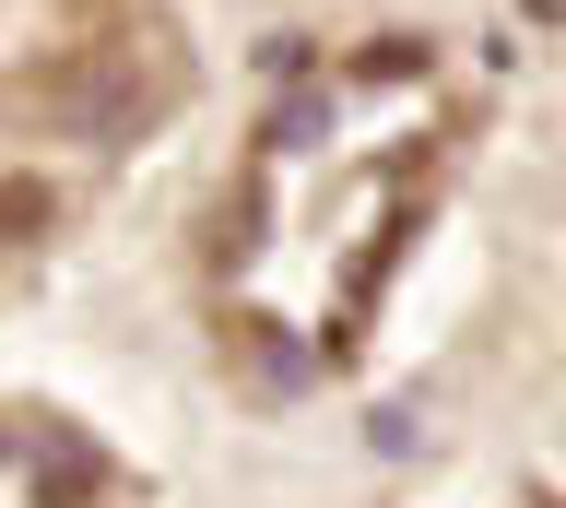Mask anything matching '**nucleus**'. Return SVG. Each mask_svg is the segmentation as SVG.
<instances>
[{
  "mask_svg": "<svg viewBox=\"0 0 566 508\" xmlns=\"http://www.w3.org/2000/svg\"><path fill=\"white\" fill-rule=\"evenodd\" d=\"M48 107H60L83 143H142V118H154V83H142L130 60H71V72L48 83Z\"/></svg>",
  "mask_w": 566,
  "mask_h": 508,
  "instance_id": "1",
  "label": "nucleus"
},
{
  "mask_svg": "<svg viewBox=\"0 0 566 508\" xmlns=\"http://www.w3.org/2000/svg\"><path fill=\"white\" fill-rule=\"evenodd\" d=\"M12 462H24V497H60V508L106 485V449L95 437H60V414H35V402L12 414Z\"/></svg>",
  "mask_w": 566,
  "mask_h": 508,
  "instance_id": "2",
  "label": "nucleus"
},
{
  "mask_svg": "<svg viewBox=\"0 0 566 508\" xmlns=\"http://www.w3.org/2000/svg\"><path fill=\"white\" fill-rule=\"evenodd\" d=\"M12 237H24V249H35V237H48V178H35V166H24V178H12Z\"/></svg>",
  "mask_w": 566,
  "mask_h": 508,
  "instance_id": "3",
  "label": "nucleus"
},
{
  "mask_svg": "<svg viewBox=\"0 0 566 508\" xmlns=\"http://www.w3.org/2000/svg\"><path fill=\"white\" fill-rule=\"evenodd\" d=\"M520 12H531V24H566V0H520Z\"/></svg>",
  "mask_w": 566,
  "mask_h": 508,
  "instance_id": "4",
  "label": "nucleus"
}]
</instances>
